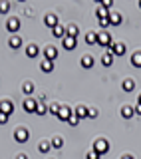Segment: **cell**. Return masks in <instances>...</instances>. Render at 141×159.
I'll use <instances>...</instances> for the list:
<instances>
[{
	"label": "cell",
	"mask_w": 141,
	"mask_h": 159,
	"mask_svg": "<svg viewBox=\"0 0 141 159\" xmlns=\"http://www.w3.org/2000/svg\"><path fill=\"white\" fill-rule=\"evenodd\" d=\"M98 44L109 50L115 42H113V38H111V34H109V32H98Z\"/></svg>",
	"instance_id": "6da1fadb"
},
{
	"label": "cell",
	"mask_w": 141,
	"mask_h": 159,
	"mask_svg": "<svg viewBox=\"0 0 141 159\" xmlns=\"http://www.w3.org/2000/svg\"><path fill=\"white\" fill-rule=\"evenodd\" d=\"M93 151L99 153V155L107 153L109 151V141H107V139H95V141H93Z\"/></svg>",
	"instance_id": "7a4b0ae2"
},
{
	"label": "cell",
	"mask_w": 141,
	"mask_h": 159,
	"mask_svg": "<svg viewBox=\"0 0 141 159\" xmlns=\"http://www.w3.org/2000/svg\"><path fill=\"white\" fill-rule=\"evenodd\" d=\"M14 139H16L18 143H26L28 139H30V131L26 127H18V129H14Z\"/></svg>",
	"instance_id": "3957f363"
},
{
	"label": "cell",
	"mask_w": 141,
	"mask_h": 159,
	"mask_svg": "<svg viewBox=\"0 0 141 159\" xmlns=\"http://www.w3.org/2000/svg\"><path fill=\"white\" fill-rule=\"evenodd\" d=\"M22 107H24V111H28V113H36L38 102L34 98H26V99H24V103H22Z\"/></svg>",
	"instance_id": "277c9868"
},
{
	"label": "cell",
	"mask_w": 141,
	"mask_h": 159,
	"mask_svg": "<svg viewBox=\"0 0 141 159\" xmlns=\"http://www.w3.org/2000/svg\"><path fill=\"white\" fill-rule=\"evenodd\" d=\"M0 113H4V116H12L14 113V103L10 102V99H4V102H0Z\"/></svg>",
	"instance_id": "5b68a950"
},
{
	"label": "cell",
	"mask_w": 141,
	"mask_h": 159,
	"mask_svg": "<svg viewBox=\"0 0 141 159\" xmlns=\"http://www.w3.org/2000/svg\"><path fill=\"white\" fill-rule=\"evenodd\" d=\"M72 113H74V111H72V109H70L68 106H60V111H58V116H56V117L60 119V121H68V119L72 117Z\"/></svg>",
	"instance_id": "8992f818"
},
{
	"label": "cell",
	"mask_w": 141,
	"mask_h": 159,
	"mask_svg": "<svg viewBox=\"0 0 141 159\" xmlns=\"http://www.w3.org/2000/svg\"><path fill=\"white\" fill-rule=\"evenodd\" d=\"M6 28H8V32H12V36L20 30V18H8L6 20Z\"/></svg>",
	"instance_id": "52a82bcc"
},
{
	"label": "cell",
	"mask_w": 141,
	"mask_h": 159,
	"mask_svg": "<svg viewBox=\"0 0 141 159\" xmlns=\"http://www.w3.org/2000/svg\"><path fill=\"white\" fill-rule=\"evenodd\" d=\"M125 50H127V48H125V44L123 42H117V44H113V46L109 48V52H111L113 56H125Z\"/></svg>",
	"instance_id": "ba28073f"
},
{
	"label": "cell",
	"mask_w": 141,
	"mask_h": 159,
	"mask_svg": "<svg viewBox=\"0 0 141 159\" xmlns=\"http://www.w3.org/2000/svg\"><path fill=\"white\" fill-rule=\"evenodd\" d=\"M42 52H44V58H46V60H52V62H54V60H56V56H58V48H56V46H46Z\"/></svg>",
	"instance_id": "9c48e42d"
},
{
	"label": "cell",
	"mask_w": 141,
	"mask_h": 159,
	"mask_svg": "<svg viewBox=\"0 0 141 159\" xmlns=\"http://www.w3.org/2000/svg\"><path fill=\"white\" fill-rule=\"evenodd\" d=\"M44 24H46L48 28L54 30V28L60 24V22H58V16H56V14H46V18H44Z\"/></svg>",
	"instance_id": "30bf717a"
},
{
	"label": "cell",
	"mask_w": 141,
	"mask_h": 159,
	"mask_svg": "<svg viewBox=\"0 0 141 159\" xmlns=\"http://www.w3.org/2000/svg\"><path fill=\"white\" fill-rule=\"evenodd\" d=\"M62 46H64V50H74L75 46H78V40L75 38H70V36H66L62 40Z\"/></svg>",
	"instance_id": "8fae6325"
},
{
	"label": "cell",
	"mask_w": 141,
	"mask_h": 159,
	"mask_svg": "<svg viewBox=\"0 0 141 159\" xmlns=\"http://www.w3.org/2000/svg\"><path fill=\"white\" fill-rule=\"evenodd\" d=\"M8 46L12 48V50L20 48V46H22V38H20L18 34H14V36H10V40H8Z\"/></svg>",
	"instance_id": "7c38bea8"
},
{
	"label": "cell",
	"mask_w": 141,
	"mask_h": 159,
	"mask_svg": "<svg viewBox=\"0 0 141 159\" xmlns=\"http://www.w3.org/2000/svg\"><path fill=\"white\" fill-rule=\"evenodd\" d=\"M40 70H42L44 74H50V72L54 70V62H52V60H46V58H44L42 64H40Z\"/></svg>",
	"instance_id": "4fadbf2b"
},
{
	"label": "cell",
	"mask_w": 141,
	"mask_h": 159,
	"mask_svg": "<svg viewBox=\"0 0 141 159\" xmlns=\"http://www.w3.org/2000/svg\"><path fill=\"white\" fill-rule=\"evenodd\" d=\"M38 54H40V48L36 46V44H28L26 46V56L28 58H36Z\"/></svg>",
	"instance_id": "5bb4252c"
},
{
	"label": "cell",
	"mask_w": 141,
	"mask_h": 159,
	"mask_svg": "<svg viewBox=\"0 0 141 159\" xmlns=\"http://www.w3.org/2000/svg\"><path fill=\"white\" fill-rule=\"evenodd\" d=\"M52 36H54V38H60V40H64V38H66V28H64V26H60V24H58V26L52 30Z\"/></svg>",
	"instance_id": "9a60e30c"
},
{
	"label": "cell",
	"mask_w": 141,
	"mask_h": 159,
	"mask_svg": "<svg viewBox=\"0 0 141 159\" xmlns=\"http://www.w3.org/2000/svg\"><path fill=\"white\" fill-rule=\"evenodd\" d=\"M78 34H80V28L75 26V24H70V26L66 28V36H70V38H75V40H78Z\"/></svg>",
	"instance_id": "2e32d148"
},
{
	"label": "cell",
	"mask_w": 141,
	"mask_h": 159,
	"mask_svg": "<svg viewBox=\"0 0 141 159\" xmlns=\"http://www.w3.org/2000/svg\"><path fill=\"white\" fill-rule=\"evenodd\" d=\"M109 24H111V26H119V24H121V14L119 12H109Z\"/></svg>",
	"instance_id": "e0dca14e"
},
{
	"label": "cell",
	"mask_w": 141,
	"mask_h": 159,
	"mask_svg": "<svg viewBox=\"0 0 141 159\" xmlns=\"http://www.w3.org/2000/svg\"><path fill=\"white\" fill-rule=\"evenodd\" d=\"M133 116H135V109L131 106H123L121 107V117L123 119H129V117H133Z\"/></svg>",
	"instance_id": "ac0fdd59"
},
{
	"label": "cell",
	"mask_w": 141,
	"mask_h": 159,
	"mask_svg": "<svg viewBox=\"0 0 141 159\" xmlns=\"http://www.w3.org/2000/svg\"><path fill=\"white\" fill-rule=\"evenodd\" d=\"M131 66H133V68H141V50L133 52V56H131Z\"/></svg>",
	"instance_id": "d6986e66"
},
{
	"label": "cell",
	"mask_w": 141,
	"mask_h": 159,
	"mask_svg": "<svg viewBox=\"0 0 141 159\" xmlns=\"http://www.w3.org/2000/svg\"><path fill=\"white\" fill-rule=\"evenodd\" d=\"M50 149H52V141H46V139H44V141H40V145H38V151L40 153H48Z\"/></svg>",
	"instance_id": "ffe728a7"
},
{
	"label": "cell",
	"mask_w": 141,
	"mask_h": 159,
	"mask_svg": "<svg viewBox=\"0 0 141 159\" xmlns=\"http://www.w3.org/2000/svg\"><path fill=\"white\" fill-rule=\"evenodd\" d=\"M121 88H123V92H133V89H135V82H133L131 78H127V80L121 84Z\"/></svg>",
	"instance_id": "44dd1931"
},
{
	"label": "cell",
	"mask_w": 141,
	"mask_h": 159,
	"mask_svg": "<svg viewBox=\"0 0 141 159\" xmlns=\"http://www.w3.org/2000/svg\"><path fill=\"white\" fill-rule=\"evenodd\" d=\"M102 64H103V66H111V64H113V54L111 52H105L103 56H102Z\"/></svg>",
	"instance_id": "7402d4cb"
},
{
	"label": "cell",
	"mask_w": 141,
	"mask_h": 159,
	"mask_svg": "<svg viewBox=\"0 0 141 159\" xmlns=\"http://www.w3.org/2000/svg\"><path fill=\"white\" fill-rule=\"evenodd\" d=\"M92 66H93V56H84V58H82V68L89 70Z\"/></svg>",
	"instance_id": "603a6c76"
},
{
	"label": "cell",
	"mask_w": 141,
	"mask_h": 159,
	"mask_svg": "<svg viewBox=\"0 0 141 159\" xmlns=\"http://www.w3.org/2000/svg\"><path fill=\"white\" fill-rule=\"evenodd\" d=\"M74 113H75V116H78L80 119H82V117H88V107H85V106H78Z\"/></svg>",
	"instance_id": "cb8c5ba5"
},
{
	"label": "cell",
	"mask_w": 141,
	"mask_h": 159,
	"mask_svg": "<svg viewBox=\"0 0 141 159\" xmlns=\"http://www.w3.org/2000/svg\"><path fill=\"white\" fill-rule=\"evenodd\" d=\"M22 92L26 93V96H30V93L34 92V84H32V82H24V84H22Z\"/></svg>",
	"instance_id": "d4e9b609"
},
{
	"label": "cell",
	"mask_w": 141,
	"mask_h": 159,
	"mask_svg": "<svg viewBox=\"0 0 141 159\" xmlns=\"http://www.w3.org/2000/svg\"><path fill=\"white\" fill-rule=\"evenodd\" d=\"M95 14L99 16V20H102V18H109V10H105V8L102 6V4H99V8L95 10Z\"/></svg>",
	"instance_id": "484cf974"
},
{
	"label": "cell",
	"mask_w": 141,
	"mask_h": 159,
	"mask_svg": "<svg viewBox=\"0 0 141 159\" xmlns=\"http://www.w3.org/2000/svg\"><path fill=\"white\" fill-rule=\"evenodd\" d=\"M85 42H88V44H98V32L85 34Z\"/></svg>",
	"instance_id": "4316f807"
},
{
	"label": "cell",
	"mask_w": 141,
	"mask_h": 159,
	"mask_svg": "<svg viewBox=\"0 0 141 159\" xmlns=\"http://www.w3.org/2000/svg\"><path fill=\"white\" fill-rule=\"evenodd\" d=\"M52 147H56V149H62V147H64V139L60 137V135H56V137L52 139Z\"/></svg>",
	"instance_id": "83f0119b"
},
{
	"label": "cell",
	"mask_w": 141,
	"mask_h": 159,
	"mask_svg": "<svg viewBox=\"0 0 141 159\" xmlns=\"http://www.w3.org/2000/svg\"><path fill=\"white\" fill-rule=\"evenodd\" d=\"M48 111H50V107L46 106V103H38V109H36V113H38V116H46Z\"/></svg>",
	"instance_id": "f1b7e54d"
},
{
	"label": "cell",
	"mask_w": 141,
	"mask_h": 159,
	"mask_svg": "<svg viewBox=\"0 0 141 159\" xmlns=\"http://www.w3.org/2000/svg\"><path fill=\"white\" fill-rule=\"evenodd\" d=\"M68 123H70V125H78V123H80V117L75 116V113H72V117L68 119Z\"/></svg>",
	"instance_id": "f546056e"
},
{
	"label": "cell",
	"mask_w": 141,
	"mask_h": 159,
	"mask_svg": "<svg viewBox=\"0 0 141 159\" xmlns=\"http://www.w3.org/2000/svg\"><path fill=\"white\" fill-rule=\"evenodd\" d=\"M8 10H10V2H0V12L6 14Z\"/></svg>",
	"instance_id": "4dcf8cb0"
},
{
	"label": "cell",
	"mask_w": 141,
	"mask_h": 159,
	"mask_svg": "<svg viewBox=\"0 0 141 159\" xmlns=\"http://www.w3.org/2000/svg\"><path fill=\"white\" fill-rule=\"evenodd\" d=\"M99 157H102V155H99V153H95L93 149H92V151H88V155H85V159H99Z\"/></svg>",
	"instance_id": "1f68e13d"
},
{
	"label": "cell",
	"mask_w": 141,
	"mask_h": 159,
	"mask_svg": "<svg viewBox=\"0 0 141 159\" xmlns=\"http://www.w3.org/2000/svg\"><path fill=\"white\" fill-rule=\"evenodd\" d=\"M102 6H103L105 10H111V6H113V2H111V0H102Z\"/></svg>",
	"instance_id": "d6a6232c"
},
{
	"label": "cell",
	"mask_w": 141,
	"mask_h": 159,
	"mask_svg": "<svg viewBox=\"0 0 141 159\" xmlns=\"http://www.w3.org/2000/svg\"><path fill=\"white\" fill-rule=\"evenodd\" d=\"M58 111H60V106H58V103H52V106H50V113L58 116Z\"/></svg>",
	"instance_id": "836d02e7"
},
{
	"label": "cell",
	"mask_w": 141,
	"mask_h": 159,
	"mask_svg": "<svg viewBox=\"0 0 141 159\" xmlns=\"http://www.w3.org/2000/svg\"><path fill=\"white\" fill-rule=\"evenodd\" d=\"M99 26H102V28H107L109 26V18H102V20H99Z\"/></svg>",
	"instance_id": "e575fe53"
},
{
	"label": "cell",
	"mask_w": 141,
	"mask_h": 159,
	"mask_svg": "<svg viewBox=\"0 0 141 159\" xmlns=\"http://www.w3.org/2000/svg\"><path fill=\"white\" fill-rule=\"evenodd\" d=\"M88 117L95 119V117H98V109H88Z\"/></svg>",
	"instance_id": "d590c367"
},
{
	"label": "cell",
	"mask_w": 141,
	"mask_h": 159,
	"mask_svg": "<svg viewBox=\"0 0 141 159\" xmlns=\"http://www.w3.org/2000/svg\"><path fill=\"white\" fill-rule=\"evenodd\" d=\"M6 121H8V116H4V113H0V125H4Z\"/></svg>",
	"instance_id": "8d00e7d4"
},
{
	"label": "cell",
	"mask_w": 141,
	"mask_h": 159,
	"mask_svg": "<svg viewBox=\"0 0 141 159\" xmlns=\"http://www.w3.org/2000/svg\"><path fill=\"white\" fill-rule=\"evenodd\" d=\"M135 113H137V116H141V103H137V106H135Z\"/></svg>",
	"instance_id": "74e56055"
},
{
	"label": "cell",
	"mask_w": 141,
	"mask_h": 159,
	"mask_svg": "<svg viewBox=\"0 0 141 159\" xmlns=\"http://www.w3.org/2000/svg\"><path fill=\"white\" fill-rule=\"evenodd\" d=\"M16 159H28V157L24 155V153H18V155H16Z\"/></svg>",
	"instance_id": "f35d334b"
},
{
	"label": "cell",
	"mask_w": 141,
	"mask_h": 159,
	"mask_svg": "<svg viewBox=\"0 0 141 159\" xmlns=\"http://www.w3.org/2000/svg\"><path fill=\"white\" fill-rule=\"evenodd\" d=\"M121 159H133V157H131V155H123Z\"/></svg>",
	"instance_id": "ab89813d"
},
{
	"label": "cell",
	"mask_w": 141,
	"mask_h": 159,
	"mask_svg": "<svg viewBox=\"0 0 141 159\" xmlns=\"http://www.w3.org/2000/svg\"><path fill=\"white\" fill-rule=\"evenodd\" d=\"M137 103H141V93H139V98H137Z\"/></svg>",
	"instance_id": "60d3db41"
},
{
	"label": "cell",
	"mask_w": 141,
	"mask_h": 159,
	"mask_svg": "<svg viewBox=\"0 0 141 159\" xmlns=\"http://www.w3.org/2000/svg\"><path fill=\"white\" fill-rule=\"evenodd\" d=\"M139 8H141V2H139Z\"/></svg>",
	"instance_id": "b9f144b4"
}]
</instances>
